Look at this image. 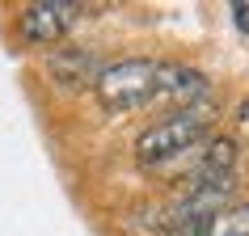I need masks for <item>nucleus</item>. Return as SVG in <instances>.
I'll use <instances>...</instances> for the list:
<instances>
[{"instance_id":"0eeeda50","label":"nucleus","mask_w":249,"mask_h":236,"mask_svg":"<svg viewBox=\"0 0 249 236\" xmlns=\"http://www.w3.org/2000/svg\"><path fill=\"white\" fill-rule=\"evenodd\" d=\"M215 219H173V228L165 236H211Z\"/></svg>"},{"instance_id":"20e7f679","label":"nucleus","mask_w":249,"mask_h":236,"mask_svg":"<svg viewBox=\"0 0 249 236\" xmlns=\"http://www.w3.org/2000/svg\"><path fill=\"white\" fill-rule=\"evenodd\" d=\"M102 59L89 51V47H55L47 55V80L64 93H80V89H93L97 76H102Z\"/></svg>"},{"instance_id":"f257e3e1","label":"nucleus","mask_w":249,"mask_h":236,"mask_svg":"<svg viewBox=\"0 0 249 236\" xmlns=\"http://www.w3.org/2000/svg\"><path fill=\"white\" fill-rule=\"evenodd\" d=\"M215 122V105L198 101L190 110H178V114L160 118L157 127H148L140 139H135V160L140 165H165V160L182 156L207 135V127Z\"/></svg>"},{"instance_id":"6e6552de","label":"nucleus","mask_w":249,"mask_h":236,"mask_svg":"<svg viewBox=\"0 0 249 236\" xmlns=\"http://www.w3.org/2000/svg\"><path fill=\"white\" fill-rule=\"evenodd\" d=\"M232 17L241 21V30L249 34V4H232Z\"/></svg>"},{"instance_id":"39448f33","label":"nucleus","mask_w":249,"mask_h":236,"mask_svg":"<svg viewBox=\"0 0 249 236\" xmlns=\"http://www.w3.org/2000/svg\"><path fill=\"white\" fill-rule=\"evenodd\" d=\"M207 89L211 84H207V76H203L198 67H190V64H160L152 97L178 105V110H190V105H198L203 97H207Z\"/></svg>"},{"instance_id":"7ed1b4c3","label":"nucleus","mask_w":249,"mask_h":236,"mask_svg":"<svg viewBox=\"0 0 249 236\" xmlns=\"http://www.w3.org/2000/svg\"><path fill=\"white\" fill-rule=\"evenodd\" d=\"M80 17V4H68V0H34L21 9V38L26 42H59L68 38V30L76 26Z\"/></svg>"},{"instance_id":"f03ea898","label":"nucleus","mask_w":249,"mask_h":236,"mask_svg":"<svg viewBox=\"0 0 249 236\" xmlns=\"http://www.w3.org/2000/svg\"><path fill=\"white\" fill-rule=\"evenodd\" d=\"M157 67L152 59H118V64H106L93 93H97V101L102 110L110 114H127L135 105L152 101V89H157Z\"/></svg>"},{"instance_id":"423d86ee","label":"nucleus","mask_w":249,"mask_h":236,"mask_svg":"<svg viewBox=\"0 0 249 236\" xmlns=\"http://www.w3.org/2000/svg\"><path fill=\"white\" fill-rule=\"evenodd\" d=\"M236 173V144L215 135L207 148H203V160H198L195 177H232Z\"/></svg>"}]
</instances>
